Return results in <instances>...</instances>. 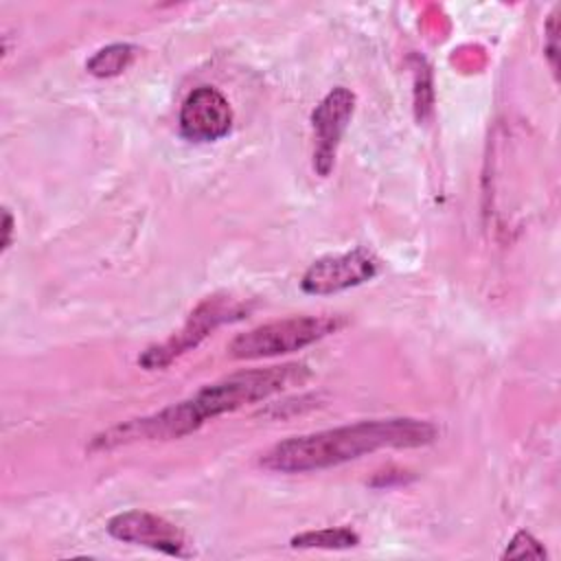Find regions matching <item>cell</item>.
<instances>
[{"mask_svg": "<svg viewBox=\"0 0 561 561\" xmlns=\"http://www.w3.org/2000/svg\"><path fill=\"white\" fill-rule=\"evenodd\" d=\"M377 274V263L366 250L324 256L309 265L300 287L307 294H335L370 280Z\"/></svg>", "mask_w": 561, "mask_h": 561, "instance_id": "7", "label": "cell"}, {"mask_svg": "<svg viewBox=\"0 0 561 561\" xmlns=\"http://www.w3.org/2000/svg\"><path fill=\"white\" fill-rule=\"evenodd\" d=\"M2 219H4V224H2V232H4V239H2V252L11 245V230H13V219H11V213L9 210H4L2 213Z\"/></svg>", "mask_w": 561, "mask_h": 561, "instance_id": "13", "label": "cell"}, {"mask_svg": "<svg viewBox=\"0 0 561 561\" xmlns=\"http://www.w3.org/2000/svg\"><path fill=\"white\" fill-rule=\"evenodd\" d=\"M359 537L351 528H322V530H307L296 537H291L294 548H327V550H340V548H353L357 546Z\"/></svg>", "mask_w": 561, "mask_h": 561, "instance_id": "10", "label": "cell"}, {"mask_svg": "<svg viewBox=\"0 0 561 561\" xmlns=\"http://www.w3.org/2000/svg\"><path fill=\"white\" fill-rule=\"evenodd\" d=\"M355 110V94L346 88H333L320 105L311 114L313 131H316V151H313V167L320 175H329L340 138L353 116Z\"/></svg>", "mask_w": 561, "mask_h": 561, "instance_id": "8", "label": "cell"}, {"mask_svg": "<svg viewBox=\"0 0 561 561\" xmlns=\"http://www.w3.org/2000/svg\"><path fill=\"white\" fill-rule=\"evenodd\" d=\"M436 438V427L419 419H377L291 436L276 443L261 465L280 473H305L335 467L386 447H421Z\"/></svg>", "mask_w": 561, "mask_h": 561, "instance_id": "2", "label": "cell"}, {"mask_svg": "<svg viewBox=\"0 0 561 561\" xmlns=\"http://www.w3.org/2000/svg\"><path fill=\"white\" fill-rule=\"evenodd\" d=\"M107 533L118 541L145 546L171 557L191 554L188 541L175 524L145 511H127L114 515L107 522Z\"/></svg>", "mask_w": 561, "mask_h": 561, "instance_id": "5", "label": "cell"}, {"mask_svg": "<svg viewBox=\"0 0 561 561\" xmlns=\"http://www.w3.org/2000/svg\"><path fill=\"white\" fill-rule=\"evenodd\" d=\"M241 313H243V305H239L230 298H221V296L206 298L204 302H199L195 307V311L188 316V320L184 322V327L175 335H171L162 344L149 346L138 357V364L147 370L164 368L175 357H180L182 353L195 348L213 329H217L224 322L241 318Z\"/></svg>", "mask_w": 561, "mask_h": 561, "instance_id": "4", "label": "cell"}, {"mask_svg": "<svg viewBox=\"0 0 561 561\" xmlns=\"http://www.w3.org/2000/svg\"><path fill=\"white\" fill-rule=\"evenodd\" d=\"M344 322L342 316H294L274 320L239 333L228 344V353L237 359H261L300 351L329 333H335Z\"/></svg>", "mask_w": 561, "mask_h": 561, "instance_id": "3", "label": "cell"}, {"mask_svg": "<svg viewBox=\"0 0 561 561\" xmlns=\"http://www.w3.org/2000/svg\"><path fill=\"white\" fill-rule=\"evenodd\" d=\"M309 379L305 364H283L267 368L239 370L219 381L199 388L195 394L167 405L153 414L129 419L103 434L94 436L92 449H114L138 440H171L182 438L226 412H234L248 403L263 401L276 392L300 386Z\"/></svg>", "mask_w": 561, "mask_h": 561, "instance_id": "1", "label": "cell"}, {"mask_svg": "<svg viewBox=\"0 0 561 561\" xmlns=\"http://www.w3.org/2000/svg\"><path fill=\"white\" fill-rule=\"evenodd\" d=\"M232 125V110L226 96L210 85L195 88L180 110V131L195 142L224 138Z\"/></svg>", "mask_w": 561, "mask_h": 561, "instance_id": "6", "label": "cell"}, {"mask_svg": "<svg viewBox=\"0 0 561 561\" xmlns=\"http://www.w3.org/2000/svg\"><path fill=\"white\" fill-rule=\"evenodd\" d=\"M136 57V46L131 44H112V46H105L101 50H96L85 68L88 72H92L94 77H114V75H121Z\"/></svg>", "mask_w": 561, "mask_h": 561, "instance_id": "9", "label": "cell"}, {"mask_svg": "<svg viewBox=\"0 0 561 561\" xmlns=\"http://www.w3.org/2000/svg\"><path fill=\"white\" fill-rule=\"evenodd\" d=\"M543 559L546 557V550H543V546L530 535V533H526V530H519L513 539H511V543H508V548L504 550V554H502V559Z\"/></svg>", "mask_w": 561, "mask_h": 561, "instance_id": "11", "label": "cell"}, {"mask_svg": "<svg viewBox=\"0 0 561 561\" xmlns=\"http://www.w3.org/2000/svg\"><path fill=\"white\" fill-rule=\"evenodd\" d=\"M557 33H559V20H557V13H552L548 24H546V37H548L546 55H548V61H550V68H552L554 75H557V68H559L557 66V53H559V48H557Z\"/></svg>", "mask_w": 561, "mask_h": 561, "instance_id": "12", "label": "cell"}]
</instances>
